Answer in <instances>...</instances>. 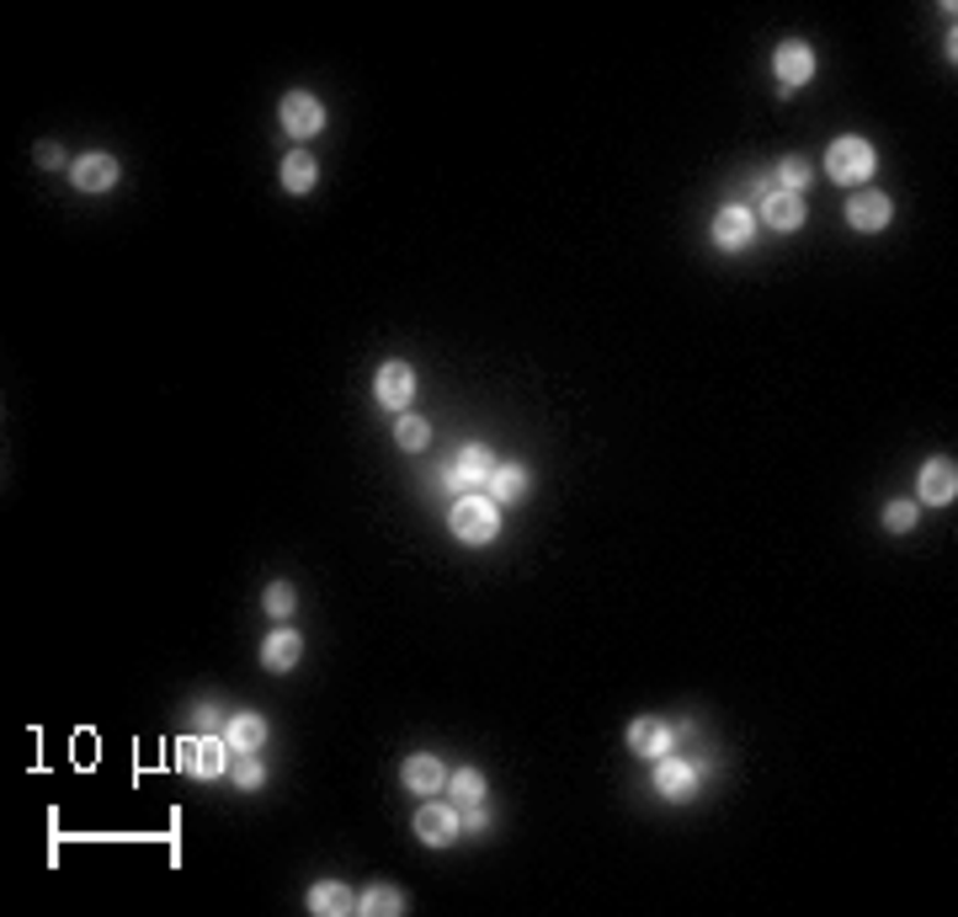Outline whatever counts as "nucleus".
<instances>
[{
	"label": "nucleus",
	"instance_id": "nucleus-14",
	"mask_svg": "<svg viewBox=\"0 0 958 917\" xmlns=\"http://www.w3.org/2000/svg\"><path fill=\"white\" fill-rule=\"evenodd\" d=\"M299 657H304L299 629H272V635L261 640V668L267 672H293L299 668Z\"/></svg>",
	"mask_w": 958,
	"mask_h": 917
},
{
	"label": "nucleus",
	"instance_id": "nucleus-13",
	"mask_svg": "<svg viewBox=\"0 0 958 917\" xmlns=\"http://www.w3.org/2000/svg\"><path fill=\"white\" fill-rule=\"evenodd\" d=\"M629 747H634V757H666L671 752V726L666 720H655V715H639L634 726H629Z\"/></svg>",
	"mask_w": 958,
	"mask_h": 917
},
{
	"label": "nucleus",
	"instance_id": "nucleus-11",
	"mask_svg": "<svg viewBox=\"0 0 958 917\" xmlns=\"http://www.w3.org/2000/svg\"><path fill=\"white\" fill-rule=\"evenodd\" d=\"M692 790H698V768L687 763V757H661L655 763V794L661 800H692Z\"/></svg>",
	"mask_w": 958,
	"mask_h": 917
},
{
	"label": "nucleus",
	"instance_id": "nucleus-28",
	"mask_svg": "<svg viewBox=\"0 0 958 917\" xmlns=\"http://www.w3.org/2000/svg\"><path fill=\"white\" fill-rule=\"evenodd\" d=\"M261 779H267L261 757H256V752H240V763H235V785H240V790H256Z\"/></svg>",
	"mask_w": 958,
	"mask_h": 917
},
{
	"label": "nucleus",
	"instance_id": "nucleus-4",
	"mask_svg": "<svg viewBox=\"0 0 958 917\" xmlns=\"http://www.w3.org/2000/svg\"><path fill=\"white\" fill-rule=\"evenodd\" d=\"M458 827H464V822H458V805H453V800H437V794H432V800L416 811V837H421L427 848H447V843L458 837Z\"/></svg>",
	"mask_w": 958,
	"mask_h": 917
},
{
	"label": "nucleus",
	"instance_id": "nucleus-8",
	"mask_svg": "<svg viewBox=\"0 0 958 917\" xmlns=\"http://www.w3.org/2000/svg\"><path fill=\"white\" fill-rule=\"evenodd\" d=\"M751 235H757V213L746 209V204H724V209L714 213V246L718 251H746Z\"/></svg>",
	"mask_w": 958,
	"mask_h": 917
},
{
	"label": "nucleus",
	"instance_id": "nucleus-27",
	"mask_svg": "<svg viewBox=\"0 0 958 917\" xmlns=\"http://www.w3.org/2000/svg\"><path fill=\"white\" fill-rule=\"evenodd\" d=\"M261 603H267V614H272V619H288V614L299 608V592H293L288 582H272L267 592H261Z\"/></svg>",
	"mask_w": 958,
	"mask_h": 917
},
{
	"label": "nucleus",
	"instance_id": "nucleus-25",
	"mask_svg": "<svg viewBox=\"0 0 958 917\" xmlns=\"http://www.w3.org/2000/svg\"><path fill=\"white\" fill-rule=\"evenodd\" d=\"M395 438H399V449H405V454H421V449L432 443V427H427L421 417H399Z\"/></svg>",
	"mask_w": 958,
	"mask_h": 917
},
{
	"label": "nucleus",
	"instance_id": "nucleus-15",
	"mask_svg": "<svg viewBox=\"0 0 958 917\" xmlns=\"http://www.w3.org/2000/svg\"><path fill=\"white\" fill-rule=\"evenodd\" d=\"M309 913L347 917V913H358V896H352V885H341V880H319V885H309Z\"/></svg>",
	"mask_w": 958,
	"mask_h": 917
},
{
	"label": "nucleus",
	"instance_id": "nucleus-10",
	"mask_svg": "<svg viewBox=\"0 0 958 917\" xmlns=\"http://www.w3.org/2000/svg\"><path fill=\"white\" fill-rule=\"evenodd\" d=\"M916 497L932 501V507H948V501L958 497V469H954V458H926V464H921Z\"/></svg>",
	"mask_w": 958,
	"mask_h": 917
},
{
	"label": "nucleus",
	"instance_id": "nucleus-21",
	"mask_svg": "<svg viewBox=\"0 0 958 917\" xmlns=\"http://www.w3.org/2000/svg\"><path fill=\"white\" fill-rule=\"evenodd\" d=\"M405 907H410V896L399 885H367L358 896V913H367V917H399Z\"/></svg>",
	"mask_w": 958,
	"mask_h": 917
},
{
	"label": "nucleus",
	"instance_id": "nucleus-5",
	"mask_svg": "<svg viewBox=\"0 0 958 917\" xmlns=\"http://www.w3.org/2000/svg\"><path fill=\"white\" fill-rule=\"evenodd\" d=\"M399 785L410 794H427L432 800V794L447 790V763H442L437 752H410L405 768H399Z\"/></svg>",
	"mask_w": 958,
	"mask_h": 917
},
{
	"label": "nucleus",
	"instance_id": "nucleus-23",
	"mask_svg": "<svg viewBox=\"0 0 958 917\" xmlns=\"http://www.w3.org/2000/svg\"><path fill=\"white\" fill-rule=\"evenodd\" d=\"M315 182H319V166L304 155V150H293V155L282 161V187H288V193H309Z\"/></svg>",
	"mask_w": 958,
	"mask_h": 917
},
{
	"label": "nucleus",
	"instance_id": "nucleus-22",
	"mask_svg": "<svg viewBox=\"0 0 958 917\" xmlns=\"http://www.w3.org/2000/svg\"><path fill=\"white\" fill-rule=\"evenodd\" d=\"M447 800L475 811L479 800H484V774H479V768H458V774H447Z\"/></svg>",
	"mask_w": 958,
	"mask_h": 917
},
{
	"label": "nucleus",
	"instance_id": "nucleus-3",
	"mask_svg": "<svg viewBox=\"0 0 958 917\" xmlns=\"http://www.w3.org/2000/svg\"><path fill=\"white\" fill-rule=\"evenodd\" d=\"M230 742H219V736H182V747H176V757H182V768L187 774H198V779H219L224 774V763H230Z\"/></svg>",
	"mask_w": 958,
	"mask_h": 917
},
{
	"label": "nucleus",
	"instance_id": "nucleus-29",
	"mask_svg": "<svg viewBox=\"0 0 958 917\" xmlns=\"http://www.w3.org/2000/svg\"><path fill=\"white\" fill-rule=\"evenodd\" d=\"M38 166H43V171H59V166H65V150L43 139V144H38Z\"/></svg>",
	"mask_w": 958,
	"mask_h": 917
},
{
	"label": "nucleus",
	"instance_id": "nucleus-2",
	"mask_svg": "<svg viewBox=\"0 0 958 917\" xmlns=\"http://www.w3.org/2000/svg\"><path fill=\"white\" fill-rule=\"evenodd\" d=\"M453 539L464 544H490L495 534H501V507L490 497H479V491H464V497L453 501Z\"/></svg>",
	"mask_w": 958,
	"mask_h": 917
},
{
	"label": "nucleus",
	"instance_id": "nucleus-7",
	"mask_svg": "<svg viewBox=\"0 0 958 917\" xmlns=\"http://www.w3.org/2000/svg\"><path fill=\"white\" fill-rule=\"evenodd\" d=\"M772 76H778V91H794V85H804L809 76H815V48L809 43H778V54H772Z\"/></svg>",
	"mask_w": 958,
	"mask_h": 917
},
{
	"label": "nucleus",
	"instance_id": "nucleus-19",
	"mask_svg": "<svg viewBox=\"0 0 958 917\" xmlns=\"http://www.w3.org/2000/svg\"><path fill=\"white\" fill-rule=\"evenodd\" d=\"M490 469H495V458H490V449H484V443H464V454H458V464H453V480L475 491L479 480L490 486Z\"/></svg>",
	"mask_w": 958,
	"mask_h": 917
},
{
	"label": "nucleus",
	"instance_id": "nucleus-17",
	"mask_svg": "<svg viewBox=\"0 0 958 917\" xmlns=\"http://www.w3.org/2000/svg\"><path fill=\"white\" fill-rule=\"evenodd\" d=\"M527 486H533V480H527V469H522V464H495V469H490V491H484V497L495 501V507H506V501L527 497Z\"/></svg>",
	"mask_w": 958,
	"mask_h": 917
},
{
	"label": "nucleus",
	"instance_id": "nucleus-9",
	"mask_svg": "<svg viewBox=\"0 0 958 917\" xmlns=\"http://www.w3.org/2000/svg\"><path fill=\"white\" fill-rule=\"evenodd\" d=\"M373 395H378V406H384V411H405V406H410V395H416V374H410V363L389 358V363L378 369V379H373Z\"/></svg>",
	"mask_w": 958,
	"mask_h": 917
},
{
	"label": "nucleus",
	"instance_id": "nucleus-6",
	"mask_svg": "<svg viewBox=\"0 0 958 917\" xmlns=\"http://www.w3.org/2000/svg\"><path fill=\"white\" fill-rule=\"evenodd\" d=\"M282 128L293 134V139H315L319 128H325V107H319V96H309V91H288L278 107Z\"/></svg>",
	"mask_w": 958,
	"mask_h": 917
},
{
	"label": "nucleus",
	"instance_id": "nucleus-26",
	"mask_svg": "<svg viewBox=\"0 0 958 917\" xmlns=\"http://www.w3.org/2000/svg\"><path fill=\"white\" fill-rule=\"evenodd\" d=\"M809 176H815V171L804 166V161H798V155H788V161H778V193H804V187H809Z\"/></svg>",
	"mask_w": 958,
	"mask_h": 917
},
{
	"label": "nucleus",
	"instance_id": "nucleus-24",
	"mask_svg": "<svg viewBox=\"0 0 958 917\" xmlns=\"http://www.w3.org/2000/svg\"><path fill=\"white\" fill-rule=\"evenodd\" d=\"M916 518H921V501H889V507H884V529H889V534H911V529H916Z\"/></svg>",
	"mask_w": 958,
	"mask_h": 917
},
{
	"label": "nucleus",
	"instance_id": "nucleus-20",
	"mask_svg": "<svg viewBox=\"0 0 958 917\" xmlns=\"http://www.w3.org/2000/svg\"><path fill=\"white\" fill-rule=\"evenodd\" d=\"M761 219L772 230H798L804 224V198H794V193H767L761 198Z\"/></svg>",
	"mask_w": 958,
	"mask_h": 917
},
{
	"label": "nucleus",
	"instance_id": "nucleus-12",
	"mask_svg": "<svg viewBox=\"0 0 958 917\" xmlns=\"http://www.w3.org/2000/svg\"><path fill=\"white\" fill-rule=\"evenodd\" d=\"M889 213H895V204H889L884 193H874V187L846 198V224H852V230H863V235L884 230V224H889Z\"/></svg>",
	"mask_w": 958,
	"mask_h": 917
},
{
	"label": "nucleus",
	"instance_id": "nucleus-16",
	"mask_svg": "<svg viewBox=\"0 0 958 917\" xmlns=\"http://www.w3.org/2000/svg\"><path fill=\"white\" fill-rule=\"evenodd\" d=\"M70 176H75L80 193H107V187L118 182V161H113V155H102V150H91V155H80V161H75V171H70Z\"/></svg>",
	"mask_w": 958,
	"mask_h": 917
},
{
	"label": "nucleus",
	"instance_id": "nucleus-18",
	"mask_svg": "<svg viewBox=\"0 0 958 917\" xmlns=\"http://www.w3.org/2000/svg\"><path fill=\"white\" fill-rule=\"evenodd\" d=\"M224 742L235 747V757H240V752H261V747H267V720H261V715H250V709H240L235 720H230V731H224Z\"/></svg>",
	"mask_w": 958,
	"mask_h": 917
},
{
	"label": "nucleus",
	"instance_id": "nucleus-1",
	"mask_svg": "<svg viewBox=\"0 0 958 917\" xmlns=\"http://www.w3.org/2000/svg\"><path fill=\"white\" fill-rule=\"evenodd\" d=\"M874 166H878V155H874V144H868L863 134H841V139H831V150H826V176L841 182V187L868 182Z\"/></svg>",
	"mask_w": 958,
	"mask_h": 917
}]
</instances>
